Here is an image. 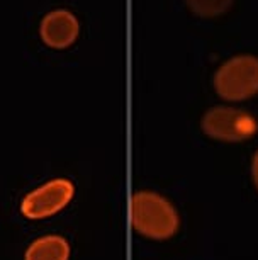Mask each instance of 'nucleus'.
Returning a JSON list of instances; mask_svg holds the SVG:
<instances>
[{
    "label": "nucleus",
    "instance_id": "obj_4",
    "mask_svg": "<svg viewBox=\"0 0 258 260\" xmlns=\"http://www.w3.org/2000/svg\"><path fill=\"white\" fill-rule=\"evenodd\" d=\"M255 117L235 107H214L202 117V131L219 141H243L256 133Z\"/></svg>",
    "mask_w": 258,
    "mask_h": 260
},
{
    "label": "nucleus",
    "instance_id": "obj_3",
    "mask_svg": "<svg viewBox=\"0 0 258 260\" xmlns=\"http://www.w3.org/2000/svg\"><path fill=\"white\" fill-rule=\"evenodd\" d=\"M75 196V184L70 179L58 177L31 190L21 201V214L27 219H46L58 214Z\"/></svg>",
    "mask_w": 258,
    "mask_h": 260
},
{
    "label": "nucleus",
    "instance_id": "obj_8",
    "mask_svg": "<svg viewBox=\"0 0 258 260\" xmlns=\"http://www.w3.org/2000/svg\"><path fill=\"white\" fill-rule=\"evenodd\" d=\"M251 174H253V180H255V185L258 189V151L253 156V164H251Z\"/></svg>",
    "mask_w": 258,
    "mask_h": 260
},
{
    "label": "nucleus",
    "instance_id": "obj_7",
    "mask_svg": "<svg viewBox=\"0 0 258 260\" xmlns=\"http://www.w3.org/2000/svg\"><path fill=\"white\" fill-rule=\"evenodd\" d=\"M189 9L201 17H216L226 12L233 0H186Z\"/></svg>",
    "mask_w": 258,
    "mask_h": 260
},
{
    "label": "nucleus",
    "instance_id": "obj_6",
    "mask_svg": "<svg viewBox=\"0 0 258 260\" xmlns=\"http://www.w3.org/2000/svg\"><path fill=\"white\" fill-rule=\"evenodd\" d=\"M70 243L61 235H45L29 245L24 260H70Z\"/></svg>",
    "mask_w": 258,
    "mask_h": 260
},
{
    "label": "nucleus",
    "instance_id": "obj_2",
    "mask_svg": "<svg viewBox=\"0 0 258 260\" xmlns=\"http://www.w3.org/2000/svg\"><path fill=\"white\" fill-rule=\"evenodd\" d=\"M214 87L226 101H245L258 94V58L241 55L217 68Z\"/></svg>",
    "mask_w": 258,
    "mask_h": 260
},
{
    "label": "nucleus",
    "instance_id": "obj_5",
    "mask_svg": "<svg viewBox=\"0 0 258 260\" xmlns=\"http://www.w3.org/2000/svg\"><path fill=\"white\" fill-rule=\"evenodd\" d=\"M79 21L66 9H56L50 12L45 16L40 27L43 43L53 50H65L73 45L75 39L79 38Z\"/></svg>",
    "mask_w": 258,
    "mask_h": 260
},
{
    "label": "nucleus",
    "instance_id": "obj_1",
    "mask_svg": "<svg viewBox=\"0 0 258 260\" xmlns=\"http://www.w3.org/2000/svg\"><path fill=\"white\" fill-rule=\"evenodd\" d=\"M131 224L139 235L152 240H167L178 230L177 209L162 194L141 190L133 194L129 206Z\"/></svg>",
    "mask_w": 258,
    "mask_h": 260
}]
</instances>
